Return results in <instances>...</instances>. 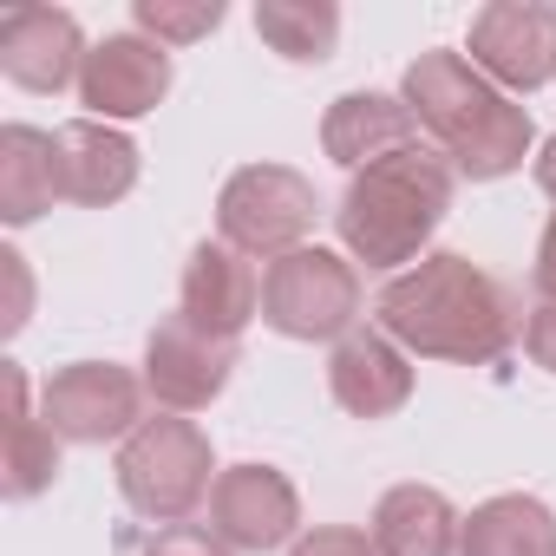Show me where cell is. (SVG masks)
<instances>
[{
	"instance_id": "6da1fadb",
	"label": "cell",
	"mask_w": 556,
	"mask_h": 556,
	"mask_svg": "<svg viewBox=\"0 0 556 556\" xmlns=\"http://www.w3.org/2000/svg\"><path fill=\"white\" fill-rule=\"evenodd\" d=\"M374 321L387 341H400L419 361H452V367H484L517 341V302L497 275H484L458 249L419 255L406 275L380 289Z\"/></svg>"
},
{
	"instance_id": "7a4b0ae2",
	"label": "cell",
	"mask_w": 556,
	"mask_h": 556,
	"mask_svg": "<svg viewBox=\"0 0 556 556\" xmlns=\"http://www.w3.org/2000/svg\"><path fill=\"white\" fill-rule=\"evenodd\" d=\"M400 99L406 112L419 118V131H432V144L445 151V164L471 184H491V177H510L523 170L530 144H536V125L530 112L497 92L465 53L452 47H432L406 66L400 79Z\"/></svg>"
},
{
	"instance_id": "3957f363",
	"label": "cell",
	"mask_w": 556,
	"mask_h": 556,
	"mask_svg": "<svg viewBox=\"0 0 556 556\" xmlns=\"http://www.w3.org/2000/svg\"><path fill=\"white\" fill-rule=\"evenodd\" d=\"M452 190H458V170L439 151L413 144V151H393V157L348 177V190L334 203V229H341L354 262L406 275V262L432 255L426 242L439 236V223L452 210Z\"/></svg>"
},
{
	"instance_id": "277c9868",
	"label": "cell",
	"mask_w": 556,
	"mask_h": 556,
	"mask_svg": "<svg viewBox=\"0 0 556 556\" xmlns=\"http://www.w3.org/2000/svg\"><path fill=\"white\" fill-rule=\"evenodd\" d=\"M118 491L151 523H184L216 491V452L210 432L184 413H151L118 445Z\"/></svg>"
},
{
	"instance_id": "5b68a950",
	"label": "cell",
	"mask_w": 556,
	"mask_h": 556,
	"mask_svg": "<svg viewBox=\"0 0 556 556\" xmlns=\"http://www.w3.org/2000/svg\"><path fill=\"white\" fill-rule=\"evenodd\" d=\"M315 216H321V197L295 164H242L216 190V242H229L249 262L255 255L282 262V255L308 249Z\"/></svg>"
},
{
	"instance_id": "8992f818",
	"label": "cell",
	"mask_w": 556,
	"mask_h": 556,
	"mask_svg": "<svg viewBox=\"0 0 556 556\" xmlns=\"http://www.w3.org/2000/svg\"><path fill=\"white\" fill-rule=\"evenodd\" d=\"M262 321L282 341H348L361 321V262L341 249H295L262 268Z\"/></svg>"
},
{
	"instance_id": "52a82bcc",
	"label": "cell",
	"mask_w": 556,
	"mask_h": 556,
	"mask_svg": "<svg viewBox=\"0 0 556 556\" xmlns=\"http://www.w3.org/2000/svg\"><path fill=\"white\" fill-rule=\"evenodd\" d=\"M144 380L118 361H73L40 387V419L60 445H112L144 426Z\"/></svg>"
},
{
	"instance_id": "ba28073f",
	"label": "cell",
	"mask_w": 556,
	"mask_h": 556,
	"mask_svg": "<svg viewBox=\"0 0 556 556\" xmlns=\"http://www.w3.org/2000/svg\"><path fill=\"white\" fill-rule=\"evenodd\" d=\"M465 60L497 86V92H536L556 79V8L536 0H491L471 14Z\"/></svg>"
},
{
	"instance_id": "9c48e42d",
	"label": "cell",
	"mask_w": 556,
	"mask_h": 556,
	"mask_svg": "<svg viewBox=\"0 0 556 556\" xmlns=\"http://www.w3.org/2000/svg\"><path fill=\"white\" fill-rule=\"evenodd\" d=\"M210 530L242 549V556H268L302 536V491L289 471L275 465H229L216 471V491H210Z\"/></svg>"
},
{
	"instance_id": "30bf717a",
	"label": "cell",
	"mask_w": 556,
	"mask_h": 556,
	"mask_svg": "<svg viewBox=\"0 0 556 556\" xmlns=\"http://www.w3.org/2000/svg\"><path fill=\"white\" fill-rule=\"evenodd\" d=\"M170 92V47L144 40V34H105L86 53L79 73V105L99 125H131L144 112H157Z\"/></svg>"
},
{
	"instance_id": "8fae6325",
	"label": "cell",
	"mask_w": 556,
	"mask_h": 556,
	"mask_svg": "<svg viewBox=\"0 0 556 556\" xmlns=\"http://www.w3.org/2000/svg\"><path fill=\"white\" fill-rule=\"evenodd\" d=\"M229 374H236V341H216L184 315L157 321L144 341V393L164 413H203L210 400H223Z\"/></svg>"
},
{
	"instance_id": "7c38bea8",
	"label": "cell",
	"mask_w": 556,
	"mask_h": 556,
	"mask_svg": "<svg viewBox=\"0 0 556 556\" xmlns=\"http://www.w3.org/2000/svg\"><path fill=\"white\" fill-rule=\"evenodd\" d=\"M177 315L216 341H242V328L262 315V275L249 255H236L229 242H197L177 282Z\"/></svg>"
},
{
	"instance_id": "4fadbf2b",
	"label": "cell",
	"mask_w": 556,
	"mask_h": 556,
	"mask_svg": "<svg viewBox=\"0 0 556 556\" xmlns=\"http://www.w3.org/2000/svg\"><path fill=\"white\" fill-rule=\"evenodd\" d=\"M86 34L66 8H14L0 21V73L21 92H66L86 73Z\"/></svg>"
},
{
	"instance_id": "5bb4252c",
	"label": "cell",
	"mask_w": 556,
	"mask_h": 556,
	"mask_svg": "<svg viewBox=\"0 0 556 556\" xmlns=\"http://www.w3.org/2000/svg\"><path fill=\"white\" fill-rule=\"evenodd\" d=\"M328 393L341 413L354 419H393L413 400V361L400 341H387L380 328H354L348 341H334L328 354Z\"/></svg>"
},
{
	"instance_id": "9a60e30c",
	"label": "cell",
	"mask_w": 556,
	"mask_h": 556,
	"mask_svg": "<svg viewBox=\"0 0 556 556\" xmlns=\"http://www.w3.org/2000/svg\"><path fill=\"white\" fill-rule=\"evenodd\" d=\"M60 144V197L66 203H86V210H105L118 197H131L138 184V144L118 131V125H99V118H73L53 131Z\"/></svg>"
},
{
	"instance_id": "2e32d148",
	"label": "cell",
	"mask_w": 556,
	"mask_h": 556,
	"mask_svg": "<svg viewBox=\"0 0 556 556\" xmlns=\"http://www.w3.org/2000/svg\"><path fill=\"white\" fill-rule=\"evenodd\" d=\"M419 144V118L406 112V99H387V92H341L321 118V151L354 177L393 151H413Z\"/></svg>"
},
{
	"instance_id": "e0dca14e",
	"label": "cell",
	"mask_w": 556,
	"mask_h": 556,
	"mask_svg": "<svg viewBox=\"0 0 556 556\" xmlns=\"http://www.w3.org/2000/svg\"><path fill=\"white\" fill-rule=\"evenodd\" d=\"M367 536H374L380 556H458L465 517H458L452 497L432 491V484H393V491L374 504Z\"/></svg>"
},
{
	"instance_id": "ac0fdd59",
	"label": "cell",
	"mask_w": 556,
	"mask_h": 556,
	"mask_svg": "<svg viewBox=\"0 0 556 556\" xmlns=\"http://www.w3.org/2000/svg\"><path fill=\"white\" fill-rule=\"evenodd\" d=\"M60 197V144L40 125H0V223H40Z\"/></svg>"
},
{
	"instance_id": "d6986e66",
	"label": "cell",
	"mask_w": 556,
	"mask_h": 556,
	"mask_svg": "<svg viewBox=\"0 0 556 556\" xmlns=\"http://www.w3.org/2000/svg\"><path fill=\"white\" fill-rule=\"evenodd\" d=\"M0 380H8V452H0V491H8L14 504H27V497H40L60 478V432L27 413L21 361H0Z\"/></svg>"
},
{
	"instance_id": "ffe728a7",
	"label": "cell",
	"mask_w": 556,
	"mask_h": 556,
	"mask_svg": "<svg viewBox=\"0 0 556 556\" xmlns=\"http://www.w3.org/2000/svg\"><path fill=\"white\" fill-rule=\"evenodd\" d=\"M458 556H556V510L530 491L484 497L465 517Z\"/></svg>"
},
{
	"instance_id": "44dd1931",
	"label": "cell",
	"mask_w": 556,
	"mask_h": 556,
	"mask_svg": "<svg viewBox=\"0 0 556 556\" xmlns=\"http://www.w3.org/2000/svg\"><path fill=\"white\" fill-rule=\"evenodd\" d=\"M255 34L268 40V53H282L295 66H321V60H334L341 8H328V0H262Z\"/></svg>"
},
{
	"instance_id": "7402d4cb",
	"label": "cell",
	"mask_w": 556,
	"mask_h": 556,
	"mask_svg": "<svg viewBox=\"0 0 556 556\" xmlns=\"http://www.w3.org/2000/svg\"><path fill=\"white\" fill-rule=\"evenodd\" d=\"M138 34L144 40H157V47H190V40H203V34H216L223 27V0H138Z\"/></svg>"
},
{
	"instance_id": "603a6c76",
	"label": "cell",
	"mask_w": 556,
	"mask_h": 556,
	"mask_svg": "<svg viewBox=\"0 0 556 556\" xmlns=\"http://www.w3.org/2000/svg\"><path fill=\"white\" fill-rule=\"evenodd\" d=\"M289 556H380V549H374V536L354 530V523H315V530H302V536L289 543Z\"/></svg>"
},
{
	"instance_id": "cb8c5ba5",
	"label": "cell",
	"mask_w": 556,
	"mask_h": 556,
	"mask_svg": "<svg viewBox=\"0 0 556 556\" xmlns=\"http://www.w3.org/2000/svg\"><path fill=\"white\" fill-rule=\"evenodd\" d=\"M144 556H236L216 530H203V523H164L151 543H144Z\"/></svg>"
},
{
	"instance_id": "d4e9b609",
	"label": "cell",
	"mask_w": 556,
	"mask_h": 556,
	"mask_svg": "<svg viewBox=\"0 0 556 556\" xmlns=\"http://www.w3.org/2000/svg\"><path fill=\"white\" fill-rule=\"evenodd\" d=\"M523 348L543 374H556V302H536L530 321H523Z\"/></svg>"
},
{
	"instance_id": "484cf974",
	"label": "cell",
	"mask_w": 556,
	"mask_h": 556,
	"mask_svg": "<svg viewBox=\"0 0 556 556\" xmlns=\"http://www.w3.org/2000/svg\"><path fill=\"white\" fill-rule=\"evenodd\" d=\"M536 295L556 302V216L543 223V242H536Z\"/></svg>"
},
{
	"instance_id": "4316f807",
	"label": "cell",
	"mask_w": 556,
	"mask_h": 556,
	"mask_svg": "<svg viewBox=\"0 0 556 556\" xmlns=\"http://www.w3.org/2000/svg\"><path fill=\"white\" fill-rule=\"evenodd\" d=\"M530 177H536V190H543V197H556V131L536 144V157H530Z\"/></svg>"
}]
</instances>
